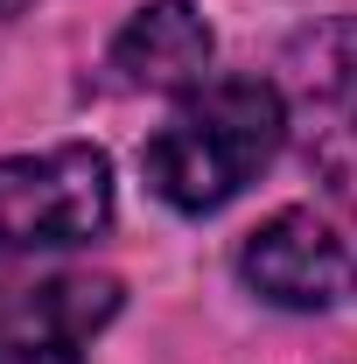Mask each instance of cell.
<instances>
[{
  "mask_svg": "<svg viewBox=\"0 0 357 364\" xmlns=\"http://www.w3.org/2000/svg\"><path fill=\"white\" fill-rule=\"evenodd\" d=\"M287 140V98L267 77H203L140 147L147 189L169 210H224Z\"/></svg>",
  "mask_w": 357,
  "mask_h": 364,
  "instance_id": "1",
  "label": "cell"
},
{
  "mask_svg": "<svg viewBox=\"0 0 357 364\" xmlns=\"http://www.w3.org/2000/svg\"><path fill=\"white\" fill-rule=\"evenodd\" d=\"M112 316H119L112 273L0 280V364H85Z\"/></svg>",
  "mask_w": 357,
  "mask_h": 364,
  "instance_id": "3",
  "label": "cell"
},
{
  "mask_svg": "<svg viewBox=\"0 0 357 364\" xmlns=\"http://www.w3.org/2000/svg\"><path fill=\"white\" fill-rule=\"evenodd\" d=\"M211 21L189 0H147L105 49V77L119 91H196L211 70Z\"/></svg>",
  "mask_w": 357,
  "mask_h": 364,
  "instance_id": "5",
  "label": "cell"
},
{
  "mask_svg": "<svg viewBox=\"0 0 357 364\" xmlns=\"http://www.w3.org/2000/svg\"><path fill=\"white\" fill-rule=\"evenodd\" d=\"M294 91L309 105V147L329 161L336 189L357 196V28H322L302 43V70H294Z\"/></svg>",
  "mask_w": 357,
  "mask_h": 364,
  "instance_id": "6",
  "label": "cell"
},
{
  "mask_svg": "<svg viewBox=\"0 0 357 364\" xmlns=\"http://www.w3.org/2000/svg\"><path fill=\"white\" fill-rule=\"evenodd\" d=\"M238 280L273 309L315 316V309H343L357 294V252L315 210H273L267 225L245 238Z\"/></svg>",
  "mask_w": 357,
  "mask_h": 364,
  "instance_id": "4",
  "label": "cell"
},
{
  "mask_svg": "<svg viewBox=\"0 0 357 364\" xmlns=\"http://www.w3.org/2000/svg\"><path fill=\"white\" fill-rule=\"evenodd\" d=\"M112 225V161L70 140L43 154H0V267L28 252H70Z\"/></svg>",
  "mask_w": 357,
  "mask_h": 364,
  "instance_id": "2",
  "label": "cell"
}]
</instances>
